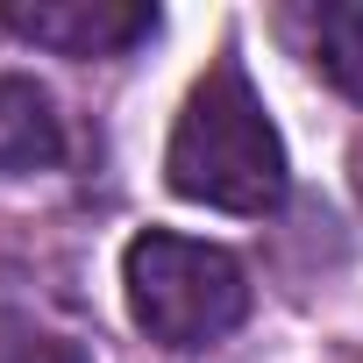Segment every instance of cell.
Returning a JSON list of instances; mask_svg holds the SVG:
<instances>
[{"mask_svg": "<svg viewBox=\"0 0 363 363\" xmlns=\"http://www.w3.org/2000/svg\"><path fill=\"white\" fill-rule=\"evenodd\" d=\"M65 157V121L50 93L22 72H0V178H29Z\"/></svg>", "mask_w": 363, "mask_h": 363, "instance_id": "cell-4", "label": "cell"}, {"mask_svg": "<svg viewBox=\"0 0 363 363\" xmlns=\"http://www.w3.org/2000/svg\"><path fill=\"white\" fill-rule=\"evenodd\" d=\"M356 193H363V150H356Z\"/></svg>", "mask_w": 363, "mask_h": 363, "instance_id": "cell-7", "label": "cell"}, {"mask_svg": "<svg viewBox=\"0 0 363 363\" xmlns=\"http://www.w3.org/2000/svg\"><path fill=\"white\" fill-rule=\"evenodd\" d=\"M0 29L57 57H128L157 36V8L135 0H0Z\"/></svg>", "mask_w": 363, "mask_h": 363, "instance_id": "cell-3", "label": "cell"}, {"mask_svg": "<svg viewBox=\"0 0 363 363\" xmlns=\"http://www.w3.org/2000/svg\"><path fill=\"white\" fill-rule=\"evenodd\" d=\"M121 292L128 320L164 342V349H207L242 328L250 313V278L221 242H193L171 228H143L121 257Z\"/></svg>", "mask_w": 363, "mask_h": 363, "instance_id": "cell-2", "label": "cell"}, {"mask_svg": "<svg viewBox=\"0 0 363 363\" xmlns=\"http://www.w3.org/2000/svg\"><path fill=\"white\" fill-rule=\"evenodd\" d=\"M0 363H93L79 342H57V335H29V342H8Z\"/></svg>", "mask_w": 363, "mask_h": 363, "instance_id": "cell-6", "label": "cell"}, {"mask_svg": "<svg viewBox=\"0 0 363 363\" xmlns=\"http://www.w3.org/2000/svg\"><path fill=\"white\" fill-rule=\"evenodd\" d=\"M164 178L178 200L214 207V214H271L285 200V135L264 114L257 86L242 79L235 57H221L178 107Z\"/></svg>", "mask_w": 363, "mask_h": 363, "instance_id": "cell-1", "label": "cell"}, {"mask_svg": "<svg viewBox=\"0 0 363 363\" xmlns=\"http://www.w3.org/2000/svg\"><path fill=\"white\" fill-rule=\"evenodd\" d=\"M285 29L306 50V65L335 93H349L363 107V8H356V0H313V8H292Z\"/></svg>", "mask_w": 363, "mask_h": 363, "instance_id": "cell-5", "label": "cell"}]
</instances>
